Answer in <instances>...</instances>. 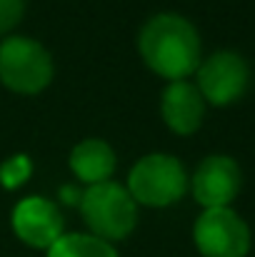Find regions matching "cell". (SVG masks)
Masks as SVG:
<instances>
[{
	"label": "cell",
	"instance_id": "cell-1",
	"mask_svg": "<svg viewBox=\"0 0 255 257\" xmlns=\"http://www.w3.org/2000/svg\"><path fill=\"white\" fill-rule=\"evenodd\" d=\"M138 48L148 68L173 83L190 75L200 60V40L195 28L173 13H160L145 23Z\"/></svg>",
	"mask_w": 255,
	"mask_h": 257
},
{
	"label": "cell",
	"instance_id": "cell-2",
	"mask_svg": "<svg viewBox=\"0 0 255 257\" xmlns=\"http://www.w3.org/2000/svg\"><path fill=\"white\" fill-rule=\"evenodd\" d=\"M80 212L88 227L100 240H123L138 222L135 200L125 187L115 182L90 185L80 195Z\"/></svg>",
	"mask_w": 255,
	"mask_h": 257
},
{
	"label": "cell",
	"instance_id": "cell-3",
	"mask_svg": "<svg viewBox=\"0 0 255 257\" xmlns=\"http://www.w3.org/2000/svg\"><path fill=\"white\" fill-rule=\"evenodd\" d=\"M0 80L15 92L35 95L53 80V60L40 43L8 38L0 45Z\"/></svg>",
	"mask_w": 255,
	"mask_h": 257
},
{
	"label": "cell",
	"instance_id": "cell-4",
	"mask_svg": "<svg viewBox=\"0 0 255 257\" xmlns=\"http://www.w3.org/2000/svg\"><path fill=\"white\" fill-rule=\"evenodd\" d=\"M185 170L183 165L170 155H148L135 163L128 177V192L133 200L150 205V207H165L185 192Z\"/></svg>",
	"mask_w": 255,
	"mask_h": 257
},
{
	"label": "cell",
	"instance_id": "cell-5",
	"mask_svg": "<svg viewBox=\"0 0 255 257\" xmlns=\"http://www.w3.org/2000/svg\"><path fill=\"white\" fill-rule=\"evenodd\" d=\"M195 245L205 257H245L250 250V232L233 210L213 207L195 222Z\"/></svg>",
	"mask_w": 255,
	"mask_h": 257
},
{
	"label": "cell",
	"instance_id": "cell-6",
	"mask_svg": "<svg viewBox=\"0 0 255 257\" xmlns=\"http://www.w3.org/2000/svg\"><path fill=\"white\" fill-rule=\"evenodd\" d=\"M248 80H250L248 63L235 53H215L198 70L200 92L213 105H228L238 100L245 92Z\"/></svg>",
	"mask_w": 255,
	"mask_h": 257
},
{
	"label": "cell",
	"instance_id": "cell-7",
	"mask_svg": "<svg viewBox=\"0 0 255 257\" xmlns=\"http://www.w3.org/2000/svg\"><path fill=\"white\" fill-rule=\"evenodd\" d=\"M13 230L30 247H50L63 237V215L45 197H25L13 210Z\"/></svg>",
	"mask_w": 255,
	"mask_h": 257
},
{
	"label": "cell",
	"instance_id": "cell-8",
	"mask_svg": "<svg viewBox=\"0 0 255 257\" xmlns=\"http://www.w3.org/2000/svg\"><path fill=\"white\" fill-rule=\"evenodd\" d=\"M240 190V170L230 158L215 155L200 163L193 177V192L205 210L225 207Z\"/></svg>",
	"mask_w": 255,
	"mask_h": 257
},
{
	"label": "cell",
	"instance_id": "cell-9",
	"mask_svg": "<svg viewBox=\"0 0 255 257\" xmlns=\"http://www.w3.org/2000/svg\"><path fill=\"white\" fill-rule=\"evenodd\" d=\"M160 110H163V117L173 133L190 135L198 130V125L203 120V95L198 92L195 85H190L185 80H175L163 92Z\"/></svg>",
	"mask_w": 255,
	"mask_h": 257
},
{
	"label": "cell",
	"instance_id": "cell-10",
	"mask_svg": "<svg viewBox=\"0 0 255 257\" xmlns=\"http://www.w3.org/2000/svg\"><path fill=\"white\" fill-rule=\"evenodd\" d=\"M70 168L88 185L108 182V177L115 170V153L103 140H85L73 148Z\"/></svg>",
	"mask_w": 255,
	"mask_h": 257
},
{
	"label": "cell",
	"instance_id": "cell-11",
	"mask_svg": "<svg viewBox=\"0 0 255 257\" xmlns=\"http://www.w3.org/2000/svg\"><path fill=\"white\" fill-rule=\"evenodd\" d=\"M48 257H118V252L95 235H63L48 247Z\"/></svg>",
	"mask_w": 255,
	"mask_h": 257
},
{
	"label": "cell",
	"instance_id": "cell-12",
	"mask_svg": "<svg viewBox=\"0 0 255 257\" xmlns=\"http://www.w3.org/2000/svg\"><path fill=\"white\" fill-rule=\"evenodd\" d=\"M28 175H30V160H28L25 155L10 158V160L0 168V180H3L5 187H18Z\"/></svg>",
	"mask_w": 255,
	"mask_h": 257
},
{
	"label": "cell",
	"instance_id": "cell-13",
	"mask_svg": "<svg viewBox=\"0 0 255 257\" xmlns=\"http://www.w3.org/2000/svg\"><path fill=\"white\" fill-rule=\"evenodd\" d=\"M23 15V0H0V33L10 30Z\"/></svg>",
	"mask_w": 255,
	"mask_h": 257
}]
</instances>
